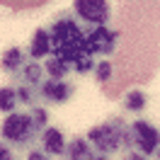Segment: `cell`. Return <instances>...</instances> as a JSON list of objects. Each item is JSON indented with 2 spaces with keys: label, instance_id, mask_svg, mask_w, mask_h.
<instances>
[{
  "label": "cell",
  "instance_id": "cell-1",
  "mask_svg": "<svg viewBox=\"0 0 160 160\" xmlns=\"http://www.w3.org/2000/svg\"><path fill=\"white\" fill-rule=\"evenodd\" d=\"M49 32H51V56L68 63L70 68L82 58H92L88 53V24L80 22L73 12L53 15Z\"/></svg>",
  "mask_w": 160,
  "mask_h": 160
},
{
  "label": "cell",
  "instance_id": "cell-2",
  "mask_svg": "<svg viewBox=\"0 0 160 160\" xmlns=\"http://www.w3.org/2000/svg\"><path fill=\"white\" fill-rule=\"evenodd\" d=\"M90 146L102 155H114L119 150H131L129 148V124L121 117H109L97 126L88 131Z\"/></svg>",
  "mask_w": 160,
  "mask_h": 160
},
{
  "label": "cell",
  "instance_id": "cell-3",
  "mask_svg": "<svg viewBox=\"0 0 160 160\" xmlns=\"http://www.w3.org/2000/svg\"><path fill=\"white\" fill-rule=\"evenodd\" d=\"M0 138L10 146L27 148L34 141L41 138V129L34 124L32 112H12L0 124Z\"/></svg>",
  "mask_w": 160,
  "mask_h": 160
},
{
  "label": "cell",
  "instance_id": "cell-4",
  "mask_svg": "<svg viewBox=\"0 0 160 160\" xmlns=\"http://www.w3.org/2000/svg\"><path fill=\"white\" fill-rule=\"evenodd\" d=\"M160 146V129L146 119H133L129 124V148L150 158Z\"/></svg>",
  "mask_w": 160,
  "mask_h": 160
},
{
  "label": "cell",
  "instance_id": "cell-5",
  "mask_svg": "<svg viewBox=\"0 0 160 160\" xmlns=\"http://www.w3.org/2000/svg\"><path fill=\"white\" fill-rule=\"evenodd\" d=\"M119 41H121L119 29H112L107 24H102V27H90L88 24V53L92 58L95 56H112L119 49Z\"/></svg>",
  "mask_w": 160,
  "mask_h": 160
},
{
  "label": "cell",
  "instance_id": "cell-6",
  "mask_svg": "<svg viewBox=\"0 0 160 160\" xmlns=\"http://www.w3.org/2000/svg\"><path fill=\"white\" fill-rule=\"evenodd\" d=\"M73 15L90 27H102L112 17L109 0H73Z\"/></svg>",
  "mask_w": 160,
  "mask_h": 160
},
{
  "label": "cell",
  "instance_id": "cell-7",
  "mask_svg": "<svg viewBox=\"0 0 160 160\" xmlns=\"http://www.w3.org/2000/svg\"><path fill=\"white\" fill-rule=\"evenodd\" d=\"M75 95V85L68 80H51L46 78L39 85V97L46 104H66L70 102V97Z\"/></svg>",
  "mask_w": 160,
  "mask_h": 160
},
{
  "label": "cell",
  "instance_id": "cell-8",
  "mask_svg": "<svg viewBox=\"0 0 160 160\" xmlns=\"http://www.w3.org/2000/svg\"><path fill=\"white\" fill-rule=\"evenodd\" d=\"M41 150L49 153L51 158H66V148H68V138L63 136L61 129H53V126H46L41 131Z\"/></svg>",
  "mask_w": 160,
  "mask_h": 160
},
{
  "label": "cell",
  "instance_id": "cell-9",
  "mask_svg": "<svg viewBox=\"0 0 160 160\" xmlns=\"http://www.w3.org/2000/svg\"><path fill=\"white\" fill-rule=\"evenodd\" d=\"M27 61H32V58H29V51L24 46H10L0 56V70L8 73V75H17L27 66Z\"/></svg>",
  "mask_w": 160,
  "mask_h": 160
},
{
  "label": "cell",
  "instance_id": "cell-10",
  "mask_svg": "<svg viewBox=\"0 0 160 160\" xmlns=\"http://www.w3.org/2000/svg\"><path fill=\"white\" fill-rule=\"evenodd\" d=\"M27 51H29L32 61L49 58L51 56V32H49V27H39V29L32 34V41H29V46H27Z\"/></svg>",
  "mask_w": 160,
  "mask_h": 160
},
{
  "label": "cell",
  "instance_id": "cell-11",
  "mask_svg": "<svg viewBox=\"0 0 160 160\" xmlns=\"http://www.w3.org/2000/svg\"><path fill=\"white\" fill-rule=\"evenodd\" d=\"M97 150L90 146L88 136H73L66 148V160H90Z\"/></svg>",
  "mask_w": 160,
  "mask_h": 160
},
{
  "label": "cell",
  "instance_id": "cell-12",
  "mask_svg": "<svg viewBox=\"0 0 160 160\" xmlns=\"http://www.w3.org/2000/svg\"><path fill=\"white\" fill-rule=\"evenodd\" d=\"M121 104H124V109L129 112V114H141V112L148 107V95L143 90H138V88H133V90H129L124 95Z\"/></svg>",
  "mask_w": 160,
  "mask_h": 160
},
{
  "label": "cell",
  "instance_id": "cell-13",
  "mask_svg": "<svg viewBox=\"0 0 160 160\" xmlns=\"http://www.w3.org/2000/svg\"><path fill=\"white\" fill-rule=\"evenodd\" d=\"M20 80L39 88L41 82L46 80V70H44V66H41L39 61H27V66L20 70Z\"/></svg>",
  "mask_w": 160,
  "mask_h": 160
},
{
  "label": "cell",
  "instance_id": "cell-14",
  "mask_svg": "<svg viewBox=\"0 0 160 160\" xmlns=\"http://www.w3.org/2000/svg\"><path fill=\"white\" fill-rule=\"evenodd\" d=\"M44 70H46V78H51V80H66L73 73V68H70L68 63H63L56 56H49V58L44 61Z\"/></svg>",
  "mask_w": 160,
  "mask_h": 160
},
{
  "label": "cell",
  "instance_id": "cell-15",
  "mask_svg": "<svg viewBox=\"0 0 160 160\" xmlns=\"http://www.w3.org/2000/svg\"><path fill=\"white\" fill-rule=\"evenodd\" d=\"M17 100L24 104V107H37V104H41V97H39V88L37 85H29V82H22V80H17Z\"/></svg>",
  "mask_w": 160,
  "mask_h": 160
},
{
  "label": "cell",
  "instance_id": "cell-16",
  "mask_svg": "<svg viewBox=\"0 0 160 160\" xmlns=\"http://www.w3.org/2000/svg\"><path fill=\"white\" fill-rule=\"evenodd\" d=\"M17 90L12 88V85H5V88H0V112L2 114H12V112H17Z\"/></svg>",
  "mask_w": 160,
  "mask_h": 160
},
{
  "label": "cell",
  "instance_id": "cell-17",
  "mask_svg": "<svg viewBox=\"0 0 160 160\" xmlns=\"http://www.w3.org/2000/svg\"><path fill=\"white\" fill-rule=\"evenodd\" d=\"M51 0H0L2 8L8 10H15V12H22V10H39L44 5H49Z\"/></svg>",
  "mask_w": 160,
  "mask_h": 160
},
{
  "label": "cell",
  "instance_id": "cell-18",
  "mask_svg": "<svg viewBox=\"0 0 160 160\" xmlns=\"http://www.w3.org/2000/svg\"><path fill=\"white\" fill-rule=\"evenodd\" d=\"M95 78H97V85H102V90H104L107 82L114 78V63H112V61H97V66H95Z\"/></svg>",
  "mask_w": 160,
  "mask_h": 160
},
{
  "label": "cell",
  "instance_id": "cell-19",
  "mask_svg": "<svg viewBox=\"0 0 160 160\" xmlns=\"http://www.w3.org/2000/svg\"><path fill=\"white\" fill-rule=\"evenodd\" d=\"M32 117H34V124H37V126H39L41 131L46 129V126H49V112L44 109V107H41V104H37V107H32Z\"/></svg>",
  "mask_w": 160,
  "mask_h": 160
},
{
  "label": "cell",
  "instance_id": "cell-20",
  "mask_svg": "<svg viewBox=\"0 0 160 160\" xmlns=\"http://www.w3.org/2000/svg\"><path fill=\"white\" fill-rule=\"evenodd\" d=\"M0 160H15V153H12L10 143L0 141Z\"/></svg>",
  "mask_w": 160,
  "mask_h": 160
},
{
  "label": "cell",
  "instance_id": "cell-21",
  "mask_svg": "<svg viewBox=\"0 0 160 160\" xmlns=\"http://www.w3.org/2000/svg\"><path fill=\"white\" fill-rule=\"evenodd\" d=\"M27 160H51V155H49V153H44L41 148H32L29 155H27Z\"/></svg>",
  "mask_w": 160,
  "mask_h": 160
},
{
  "label": "cell",
  "instance_id": "cell-22",
  "mask_svg": "<svg viewBox=\"0 0 160 160\" xmlns=\"http://www.w3.org/2000/svg\"><path fill=\"white\" fill-rule=\"evenodd\" d=\"M124 160H148V158H146V155H141L138 150H126Z\"/></svg>",
  "mask_w": 160,
  "mask_h": 160
},
{
  "label": "cell",
  "instance_id": "cell-23",
  "mask_svg": "<svg viewBox=\"0 0 160 160\" xmlns=\"http://www.w3.org/2000/svg\"><path fill=\"white\" fill-rule=\"evenodd\" d=\"M90 160H109V158H107V155H102V153H95Z\"/></svg>",
  "mask_w": 160,
  "mask_h": 160
},
{
  "label": "cell",
  "instance_id": "cell-24",
  "mask_svg": "<svg viewBox=\"0 0 160 160\" xmlns=\"http://www.w3.org/2000/svg\"><path fill=\"white\" fill-rule=\"evenodd\" d=\"M153 160H160V146L155 148V153H153Z\"/></svg>",
  "mask_w": 160,
  "mask_h": 160
}]
</instances>
